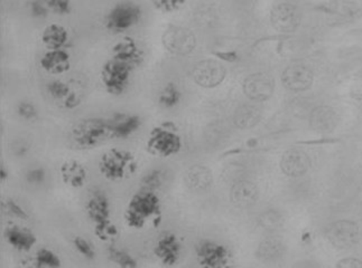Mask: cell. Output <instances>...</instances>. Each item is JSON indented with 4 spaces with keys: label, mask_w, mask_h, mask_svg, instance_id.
<instances>
[{
    "label": "cell",
    "mask_w": 362,
    "mask_h": 268,
    "mask_svg": "<svg viewBox=\"0 0 362 268\" xmlns=\"http://www.w3.org/2000/svg\"><path fill=\"white\" fill-rule=\"evenodd\" d=\"M160 214V201L154 191L141 190L134 193L128 201L124 212V221L128 227L141 229L151 220L156 219Z\"/></svg>",
    "instance_id": "obj_1"
},
{
    "label": "cell",
    "mask_w": 362,
    "mask_h": 268,
    "mask_svg": "<svg viewBox=\"0 0 362 268\" xmlns=\"http://www.w3.org/2000/svg\"><path fill=\"white\" fill-rule=\"evenodd\" d=\"M137 169V161L130 151L114 147L107 151L99 161V170L106 179L119 181Z\"/></svg>",
    "instance_id": "obj_2"
},
{
    "label": "cell",
    "mask_w": 362,
    "mask_h": 268,
    "mask_svg": "<svg viewBox=\"0 0 362 268\" xmlns=\"http://www.w3.org/2000/svg\"><path fill=\"white\" fill-rule=\"evenodd\" d=\"M137 64L111 55L101 71V78L107 91L114 95L124 93L129 85L130 76Z\"/></svg>",
    "instance_id": "obj_3"
},
{
    "label": "cell",
    "mask_w": 362,
    "mask_h": 268,
    "mask_svg": "<svg viewBox=\"0 0 362 268\" xmlns=\"http://www.w3.org/2000/svg\"><path fill=\"white\" fill-rule=\"evenodd\" d=\"M74 145L81 149H91L108 139L107 118H86L74 124L71 131Z\"/></svg>",
    "instance_id": "obj_4"
},
{
    "label": "cell",
    "mask_w": 362,
    "mask_h": 268,
    "mask_svg": "<svg viewBox=\"0 0 362 268\" xmlns=\"http://www.w3.org/2000/svg\"><path fill=\"white\" fill-rule=\"evenodd\" d=\"M141 6L134 1H119L115 4L106 15V27L112 32H126L141 20Z\"/></svg>",
    "instance_id": "obj_5"
},
{
    "label": "cell",
    "mask_w": 362,
    "mask_h": 268,
    "mask_svg": "<svg viewBox=\"0 0 362 268\" xmlns=\"http://www.w3.org/2000/svg\"><path fill=\"white\" fill-rule=\"evenodd\" d=\"M197 263L201 268H230L231 254L225 245L214 240H203L197 245Z\"/></svg>",
    "instance_id": "obj_6"
},
{
    "label": "cell",
    "mask_w": 362,
    "mask_h": 268,
    "mask_svg": "<svg viewBox=\"0 0 362 268\" xmlns=\"http://www.w3.org/2000/svg\"><path fill=\"white\" fill-rule=\"evenodd\" d=\"M325 236L335 248L346 250L359 243V226L352 220H338L327 226Z\"/></svg>",
    "instance_id": "obj_7"
},
{
    "label": "cell",
    "mask_w": 362,
    "mask_h": 268,
    "mask_svg": "<svg viewBox=\"0 0 362 268\" xmlns=\"http://www.w3.org/2000/svg\"><path fill=\"white\" fill-rule=\"evenodd\" d=\"M182 142L179 135L163 126L155 128L147 140V149L155 156H174L180 152Z\"/></svg>",
    "instance_id": "obj_8"
},
{
    "label": "cell",
    "mask_w": 362,
    "mask_h": 268,
    "mask_svg": "<svg viewBox=\"0 0 362 268\" xmlns=\"http://www.w3.org/2000/svg\"><path fill=\"white\" fill-rule=\"evenodd\" d=\"M141 118L133 113L117 112L107 118L109 137L112 139H127L141 128Z\"/></svg>",
    "instance_id": "obj_9"
},
{
    "label": "cell",
    "mask_w": 362,
    "mask_h": 268,
    "mask_svg": "<svg viewBox=\"0 0 362 268\" xmlns=\"http://www.w3.org/2000/svg\"><path fill=\"white\" fill-rule=\"evenodd\" d=\"M283 85L289 91L302 92L310 89L313 83V73L306 65H289L281 74Z\"/></svg>",
    "instance_id": "obj_10"
},
{
    "label": "cell",
    "mask_w": 362,
    "mask_h": 268,
    "mask_svg": "<svg viewBox=\"0 0 362 268\" xmlns=\"http://www.w3.org/2000/svg\"><path fill=\"white\" fill-rule=\"evenodd\" d=\"M271 20L276 30L281 32H293L300 26V11L291 4H279L275 6L272 11Z\"/></svg>",
    "instance_id": "obj_11"
},
{
    "label": "cell",
    "mask_w": 362,
    "mask_h": 268,
    "mask_svg": "<svg viewBox=\"0 0 362 268\" xmlns=\"http://www.w3.org/2000/svg\"><path fill=\"white\" fill-rule=\"evenodd\" d=\"M86 212L93 226L111 221V204L106 193L100 190L91 193L86 204Z\"/></svg>",
    "instance_id": "obj_12"
},
{
    "label": "cell",
    "mask_w": 362,
    "mask_h": 268,
    "mask_svg": "<svg viewBox=\"0 0 362 268\" xmlns=\"http://www.w3.org/2000/svg\"><path fill=\"white\" fill-rule=\"evenodd\" d=\"M181 252V243L173 233L163 235L154 246V254L157 260L168 267L179 263Z\"/></svg>",
    "instance_id": "obj_13"
},
{
    "label": "cell",
    "mask_w": 362,
    "mask_h": 268,
    "mask_svg": "<svg viewBox=\"0 0 362 268\" xmlns=\"http://www.w3.org/2000/svg\"><path fill=\"white\" fill-rule=\"evenodd\" d=\"M245 93L255 101H265L275 91V82L271 76L264 73H256L249 76L245 82Z\"/></svg>",
    "instance_id": "obj_14"
},
{
    "label": "cell",
    "mask_w": 362,
    "mask_h": 268,
    "mask_svg": "<svg viewBox=\"0 0 362 268\" xmlns=\"http://www.w3.org/2000/svg\"><path fill=\"white\" fill-rule=\"evenodd\" d=\"M5 240L9 246L13 247L17 252H28L32 250L37 243V237L30 231V228L24 226L11 225L6 228Z\"/></svg>",
    "instance_id": "obj_15"
},
{
    "label": "cell",
    "mask_w": 362,
    "mask_h": 268,
    "mask_svg": "<svg viewBox=\"0 0 362 268\" xmlns=\"http://www.w3.org/2000/svg\"><path fill=\"white\" fill-rule=\"evenodd\" d=\"M226 71L219 63L214 61L200 62L193 70V76L199 85L212 87L221 83L225 78Z\"/></svg>",
    "instance_id": "obj_16"
},
{
    "label": "cell",
    "mask_w": 362,
    "mask_h": 268,
    "mask_svg": "<svg viewBox=\"0 0 362 268\" xmlns=\"http://www.w3.org/2000/svg\"><path fill=\"white\" fill-rule=\"evenodd\" d=\"M165 44L168 49L174 53L187 54L194 49L195 38L189 30L174 27L166 32Z\"/></svg>",
    "instance_id": "obj_17"
},
{
    "label": "cell",
    "mask_w": 362,
    "mask_h": 268,
    "mask_svg": "<svg viewBox=\"0 0 362 268\" xmlns=\"http://www.w3.org/2000/svg\"><path fill=\"white\" fill-rule=\"evenodd\" d=\"M60 176L64 185L80 189L87 183L88 170L76 160L65 161L60 166Z\"/></svg>",
    "instance_id": "obj_18"
},
{
    "label": "cell",
    "mask_w": 362,
    "mask_h": 268,
    "mask_svg": "<svg viewBox=\"0 0 362 268\" xmlns=\"http://www.w3.org/2000/svg\"><path fill=\"white\" fill-rule=\"evenodd\" d=\"M310 164L311 161L308 154L300 150L287 151L281 161V170L291 177H300L305 173Z\"/></svg>",
    "instance_id": "obj_19"
},
{
    "label": "cell",
    "mask_w": 362,
    "mask_h": 268,
    "mask_svg": "<svg viewBox=\"0 0 362 268\" xmlns=\"http://www.w3.org/2000/svg\"><path fill=\"white\" fill-rule=\"evenodd\" d=\"M40 64L46 72H66L71 66L70 53L66 49H49L42 55Z\"/></svg>",
    "instance_id": "obj_20"
},
{
    "label": "cell",
    "mask_w": 362,
    "mask_h": 268,
    "mask_svg": "<svg viewBox=\"0 0 362 268\" xmlns=\"http://www.w3.org/2000/svg\"><path fill=\"white\" fill-rule=\"evenodd\" d=\"M338 118L330 106H317L312 111L310 126L317 132H330L334 129Z\"/></svg>",
    "instance_id": "obj_21"
},
{
    "label": "cell",
    "mask_w": 362,
    "mask_h": 268,
    "mask_svg": "<svg viewBox=\"0 0 362 268\" xmlns=\"http://www.w3.org/2000/svg\"><path fill=\"white\" fill-rule=\"evenodd\" d=\"M46 91L49 93V97H53L57 101H60L65 106H76L80 102V99L76 97V94L71 91L70 86L62 80H51L46 85Z\"/></svg>",
    "instance_id": "obj_22"
},
{
    "label": "cell",
    "mask_w": 362,
    "mask_h": 268,
    "mask_svg": "<svg viewBox=\"0 0 362 268\" xmlns=\"http://www.w3.org/2000/svg\"><path fill=\"white\" fill-rule=\"evenodd\" d=\"M42 42L49 49H65L69 42L68 30L62 25H47L42 32Z\"/></svg>",
    "instance_id": "obj_23"
},
{
    "label": "cell",
    "mask_w": 362,
    "mask_h": 268,
    "mask_svg": "<svg viewBox=\"0 0 362 268\" xmlns=\"http://www.w3.org/2000/svg\"><path fill=\"white\" fill-rule=\"evenodd\" d=\"M108 257L118 268H138V260L135 256L122 247L115 245L109 247Z\"/></svg>",
    "instance_id": "obj_24"
},
{
    "label": "cell",
    "mask_w": 362,
    "mask_h": 268,
    "mask_svg": "<svg viewBox=\"0 0 362 268\" xmlns=\"http://www.w3.org/2000/svg\"><path fill=\"white\" fill-rule=\"evenodd\" d=\"M34 264L35 268H60L62 262L57 252L46 247H42L34 255Z\"/></svg>",
    "instance_id": "obj_25"
},
{
    "label": "cell",
    "mask_w": 362,
    "mask_h": 268,
    "mask_svg": "<svg viewBox=\"0 0 362 268\" xmlns=\"http://www.w3.org/2000/svg\"><path fill=\"white\" fill-rule=\"evenodd\" d=\"M1 209H3L4 214H7L9 217L16 218L19 220H28V214L25 210L24 207L22 205L18 204L14 199H5L1 202Z\"/></svg>",
    "instance_id": "obj_26"
},
{
    "label": "cell",
    "mask_w": 362,
    "mask_h": 268,
    "mask_svg": "<svg viewBox=\"0 0 362 268\" xmlns=\"http://www.w3.org/2000/svg\"><path fill=\"white\" fill-rule=\"evenodd\" d=\"M74 250H76L80 256L88 260H93L95 258V248L89 239L86 237H74Z\"/></svg>",
    "instance_id": "obj_27"
},
{
    "label": "cell",
    "mask_w": 362,
    "mask_h": 268,
    "mask_svg": "<svg viewBox=\"0 0 362 268\" xmlns=\"http://www.w3.org/2000/svg\"><path fill=\"white\" fill-rule=\"evenodd\" d=\"M260 112L255 106H245L239 111L237 120L243 126H252L259 121Z\"/></svg>",
    "instance_id": "obj_28"
},
{
    "label": "cell",
    "mask_w": 362,
    "mask_h": 268,
    "mask_svg": "<svg viewBox=\"0 0 362 268\" xmlns=\"http://www.w3.org/2000/svg\"><path fill=\"white\" fill-rule=\"evenodd\" d=\"M93 228H95V237L101 241L112 240L118 235V229L112 223V220L103 225L93 226Z\"/></svg>",
    "instance_id": "obj_29"
},
{
    "label": "cell",
    "mask_w": 362,
    "mask_h": 268,
    "mask_svg": "<svg viewBox=\"0 0 362 268\" xmlns=\"http://www.w3.org/2000/svg\"><path fill=\"white\" fill-rule=\"evenodd\" d=\"M162 172L160 170H153V171L147 172L143 178H141V189L145 190L154 191L162 185Z\"/></svg>",
    "instance_id": "obj_30"
},
{
    "label": "cell",
    "mask_w": 362,
    "mask_h": 268,
    "mask_svg": "<svg viewBox=\"0 0 362 268\" xmlns=\"http://www.w3.org/2000/svg\"><path fill=\"white\" fill-rule=\"evenodd\" d=\"M180 94L175 86L168 84L160 95V103L164 106H173L179 101Z\"/></svg>",
    "instance_id": "obj_31"
},
{
    "label": "cell",
    "mask_w": 362,
    "mask_h": 268,
    "mask_svg": "<svg viewBox=\"0 0 362 268\" xmlns=\"http://www.w3.org/2000/svg\"><path fill=\"white\" fill-rule=\"evenodd\" d=\"M17 114L24 120L33 121L37 118L38 111L35 105L28 101L19 102L16 107Z\"/></svg>",
    "instance_id": "obj_32"
},
{
    "label": "cell",
    "mask_w": 362,
    "mask_h": 268,
    "mask_svg": "<svg viewBox=\"0 0 362 268\" xmlns=\"http://www.w3.org/2000/svg\"><path fill=\"white\" fill-rule=\"evenodd\" d=\"M49 11L59 13V15H68L72 11V4L68 0H51L46 1Z\"/></svg>",
    "instance_id": "obj_33"
},
{
    "label": "cell",
    "mask_w": 362,
    "mask_h": 268,
    "mask_svg": "<svg viewBox=\"0 0 362 268\" xmlns=\"http://www.w3.org/2000/svg\"><path fill=\"white\" fill-rule=\"evenodd\" d=\"M46 179V171L41 168H33L26 172V180L30 185H42Z\"/></svg>",
    "instance_id": "obj_34"
},
{
    "label": "cell",
    "mask_w": 362,
    "mask_h": 268,
    "mask_svg": "<svg viewBox=\"0 0 362 268\" xmlns=\"http://www.w3.org/2000/svg\"><path fill=\"white\" fill-rule=\"evenodd\" d=\"M30 9L33 16L40 17V18H44L49 13L47 4L43 3V1H30Z\"/></svg>",
    "instance_id": "obj_35"
},
{
    "label": "cell",
    "mask_w": 362,
    "mask_h": 268,
    "mask_svg": "<svg viewBox=\"0 0 362 268\" xmlns=\"http://www.w3.org/2000/svg\"><path fill=\"white\" fill-rule=\"evenodd\" d=\"M334 268H362V260L356 257L342 258Z\"/></svg>",
    "instance_id": "obj_36"
},
{
    "label": "cell",
    "mask_w": 362,
    "mask_h": 268,
    "mask_svg": "<svg viewBox=\"0 0 362 268\" xmlns=\"http://www.w3.org/2000/svg\"><path fill=\"white\" fill-rule=\"evenodd\" d=\"M155 6L158 8L164 9V11H172L175 9L182 5V3H177V1H154Z\"/></svg>",
    "instance_id": "obj_37"
},
{
    "label": "cell",
    "mask_w": 362,
    "mask_h": 268,
    "mask_svg": "<svg viewBox=\"0 0 362 268\" xmlns=\"http://www.w3.org/2000/svg\"><path fill=\"white\" fill-rule=\"evenodd\" d=\"M9 178V171L7 169V166L5 164H0V180H1V183H5L6 180Z\"/></svg>",
    "instance_id": "obj_38"
}]
</instances>
